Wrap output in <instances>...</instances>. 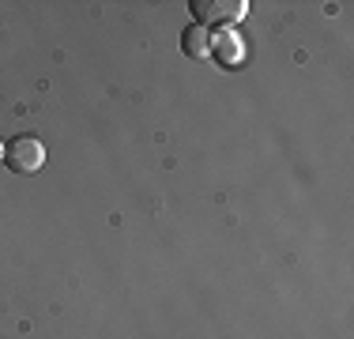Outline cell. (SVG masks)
<instances>
[{
  "mask_svg": "<svg viewBox=\"0 0 354 339\" xmlns=\"http://www.w3.org/2000/svg\"><path fill=\"white\" fill-rule=\"evenodd\" d=\"M46 163V147H41L38 136H15L12 143H4V166L12 174H35V170Z\"/></svg>",
  "mask_w": 354,
  "mask_h": 339,
  "instance_id": "obj_1",
  "label": "cell"
},
{
  "mask_svg": "<svg viewBox=\"0 0 354 339\" xmlns=\"http://www.w3.org/2000/svg\"><path fill=\"white\" fill-rule=\"evenodd\" d=\"M192 15H196L200 27H230V23H238L241 15L249 12L245 0H192Z\"/></svg>",
  "mask_w": 354,
  "mask_h": 339,
  "instance_id": "obj_2",
  "label": "cell"
},
{
  "mask_svg": "<svg viewBox=\"0 0 354 339\" xmlns=\"http://www.w3.org/2000/svg\"><path fill=\"white\" fill-rule=\"evenodd\" d=\"M181 53L192 57V61H207L212 57V30L192 23V27L181 30Z\"/></svg>",
  "mask_w": 354,
  "mask_h": 339,
  "instance_id": "obj_3",
  "label": "cell"
},
{
  "mask_svg": "<svg viewBox=\"0 0 354 339\" xmlns=\"http://www.w3.org/2000/svg\"><path fill=\"white\" fill-rule=\"evenodd\" d=\"M212 57L223 61L226 68L241 61V38L234 30H223V34H212Z\"/></svg>",
  "mask_w": 354,
  "mask_h": 339,
  "instance_id": "obj_4",
  "label": "cell"
},
{
  "mask_svg": "<svg viewBox=\"0 0 354 339\" xmlns=\"http://www.w3.org/2000/svg\"><path fill=\"white\" fill-rule=\"evenodd\" d=\"M0 163H4V143H0Z\"/></svg>",
  "mask_w": 354,
  "mask_h": 339,
  "instance_id": "obj_5",
  "label": "cell"
}]
</instances>
